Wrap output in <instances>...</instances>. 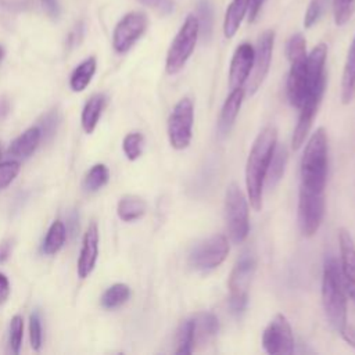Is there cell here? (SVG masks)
Instances as JSON below:
<instances>
[{"label": "cell", "mask_w": 355, "mask_h": 355, "mask_svg": "<svg viewBox=\"0 0 355 355\" xmlns=\"http://www.w3.org/2000/svg\"><path fill=\"white\" fill-rule=\"evenodd\" d=\"M198 35L200 29L197 15L189 14L169 46L165 61V71L168 75H175L184 67L194 51Z\"/></svg>", "instance_id": "obj_6"}, {"label": "cell", "mask_w": 355, "mask_h": 355, "mask_svg": "<svg viewBox=\"0 0 355 355\" xmlns=\"http://www.w3.org/2000/svg\"><path fill=\"white\" fill-rule=\"evenodd\" d=\"M323 93L324 92H318V93L306 96L302 105L300 107V110H301L300 116H298V121H297V125H295V129L293 133V139H291V146L294 150H298L302 146V143L305 141V137L308 136V133L311 130L313 118L320 105Z\"/></svg>", "instance_id": "obj_17"}, {"label": "cell", "mask_w": 355, "mask_h": 355, "mask_svg": "<svg viewBox=\"0 0 355 355\" xmlns=\"http://www.w3.org/2000/svg\"><path fill=\"white\" fill-rule=\"evenodd\" d=\"M324 7V0H311L304 17V26L311 28L320 18Z\"/></svg>", "instance_id": "obj_39"}, {"label": "cell", "mask_w": 355, "mask_h": 355, "mask_svg": "<svg viewBox=\"0 0 355 355\" xmlns=\"http://www.w3.org/2000/svg\"><path fill=\"white\" fill-rule=\"evenodd\" d=\"M287 161H288V151L286 146L276 144L268 166L266 178H265V186L268 189H273L282 180Z\"/></svg>", "instance_id": "obj_22"}, {"label": "cell", "mask_w": 355, "mask_h": 355, "mask_svg": "<svg viewBox=\"0 0 355 355\" xmlns=\"http://www.w3.org/2000/svg\"><path fill=\"white\" fill-rule=\"evenodd\" d=\"M290 61L287 78V100L294 108H300L306 97V42L301 33L293 35L286 44Z\"/></svg>", "instance_id": "obj_4"}, {"label": "cell", "mask_w": 355, "mask_h": 355, "mask_svg": "<svg viewBox=\"0 0 355 355\" xmlns=\"http://www.w3.org/2000/svg\"><path fill=\"white\" fill-rule=\"evenodd\" d=\"M97 257H98V229H97V225L93 222L89 225L83 236V244H82L80 255L78 259V275L80 279H85L92 273L97 262Z\"/></svg>", "instance_id": "obj_18"}, {"label": "cell", "mask_w": 355, "mask_h": 355, "mask_svg": "<svg viewBox=\"0 0 355 355\" xmlns=\"http://www.w3.org/2000/svg\"><path fill=\"white\" fill-rule=\"evenodd\" d=\"M355 11V0H334L333 12L336 25H344L349 21Z\"/></svg>", "instance_id": "obj_35"}, {"label": "cell", "mask_w": 355, "mask_h": 355, "mask_svg": "<svg viewBox=\"0 0 355 355\" xmlns=\"http://www.w3.org/2000/svg\"><path fill=\"white\" fill-rule=\"evenodd\" d=\"M229 254V241L223 234H214L193 247L189 254V265L200 272L218 268Z\"/></svg>", "instance_id": "obj_9"}, {"label": "cell", "mask_w": 355, "mask_h": 355, "mask_svg": "<svg viewBox=\"0 0 355 355\" xmlns=\"http://www.w3.org/2000/svg\"><path fill=\"white\" fill-rule=\"evenodd\" d=\"M327 57V46L319 43L306 55V96L324 92L326 87V73L324 64Z\"/></svg>", "instance_id": "obj_16"}, {"label": "cell", "mask_w": 355, "mask_h": 355, "mask_svg": "<svg viewBox=\"0 0 355 355\" xmlns=\"http://www.w3.org/2000/svg\"><path fill=\"white\" fill-rule=\"evenodd\" d=\"M322 304L330 326L340 333L347 326V290L340 263L333 257H329L323 265Z\"/></svg>", "instance_id": "obj_2"}, {"label": "cell", "mask_w": 355, "mask_h": 355, "mask_svg": "<svg viewBox=\"0 0 355 355\" xmlns=\"http://www.w3.org/2000/svg\"><path fill=\"white\" fill-rule=\"evenodd\" d=\"M10 252H11V240H4L0 244V263L10 257Z\"/></svg>", "instance_id": "obj_45"}, {"label": "cell", "mask_w": 355, "mask_h": 355, "mask_svg": "<svg viewBox=\"0 0 355 355\" xmlns=\"http://www.w3.org/2000/svg\"><path fill=\"white\" fill-rule=\"evenodd\" d=\"M147 17L140 11H132L122 17L112 35V46L116 53H126L144 33Z\"/></svg>", "instance_id": "obj_13"}, {"label": "cell", "mask_w": 355, "mask_h": 355, "mask_svg": "<svg viewBox=\"0 0 355 355\" xmlns=\"http://www.w3.org/2000/svg\"><path fill=\"white\" fill-rule=\"evenodd\" d=\"M147 205L144 202V200L139 196H133V194H128L123 196L116 207V212L118 216L125 220V222H132L136 219H140L144 214H146Z\"/></svg>", "instance_id": "obj_25"}, {"label": "cell", "mask_w": 355, "mask_h": 355, "mask_svg": "<svg viewBox=\"0 0 355 355\" xmlns=\"http://www.w3.org/2000/svg\"><path fill=\"white\" fill-rule=\"evenodd\" d=\"M10 295V282L6 275L0 273V304H3Z\"/></svg>", "instance_id": "obj_42"}, {"label": "cell", "mask_w": 355, "mask_h": 355, "mask_svg": "<svg viewBox=\"0 0 355 355\" xmlns=\"http://www.w3.org/2000/svg\"><path fill=\"white\" fill-rule=\"evenodd\" d=\"M96 58L94 57H89L85 61H82L72 72L71 78H69V86L73 92H83L87 85L90 83L94 72H96Z\"/></svg>", "instance_id": "obj_26"}, {"label": "cell", "mask_w": 355, "mask_h": 355, "mask_svg": "<svg viewBox=\"0 0 355 355\" xmlns=\"http://www.w3.org/2000/svg\"><path fill=\"white\" fill-rule=\"evenodd\" d=\"M225 214L229 237L234 244L243 243L250 232L248 198L237 183H230L226 189Z\"/></svg>", "instance_id": "obj_5"}, {"label": "cell", "mask_w": 355, "mask_h": 355, "mask_svg": "<svg viewBox=\"0 0 355 355\" xmlns=\"http://www.w3.org/2000/svg\"><path fill=\"white\" fill-rule=\"evenodd\" d=\"M255 272V258L245 252L232 269L229 276V305L234 315H241L248 304V291Z\"/></svg>", "instance_id": "obj_7"}, {"label": "cell", "mask_w": 355, "mask_h": 355, "mask_svg": "<svg viewBox=\"0 0 355 355\" xmlns=\"http://www.w3.org/2000/svg\"><path fill=\"white\" fill-rule=\"evenodd\" d=\"M338 245L341 276L348 295L355 302V243L351 233L344 227L338 229Z\"/></svg>", "instance_id": "obj_14"}, {"label": "cell", "mask_w": 355, "mask_h": 355, "mask_svg": "<svg viewBox=\"0 0 355 355\" xmlns=\"http://www.w3.org/2000/svg\"><path fill=\"white\" fill-rule=\"evenodd\" d=\"M130 297V288L125 283H115L101 295V305L105 309H115L123 305Z\"/></svg>", "instance_id": "obj_29"}, {"label": "cell", "mask_w": 355, "mask_h": 355, "mask_svg": "<svg viewBox=\"0 0 355 355\" xmlns=\"http://www.w3.org/2000/svg\"><path fill=\"white\" fill-rule=\"evenodd\" d=\"M68 226L67 227H69L71 229V234L73 236L75 234V230H76V227H78V225H76V222H78V215H76V212L73 211L69 216H68Z\"/></svg>", "instance_id": "obj_46"}, {"label": "cell", "mask_w": 355, "mask_h": 355, "mask_svg": "<svg viewBox=\"0 0 355 355\" xmlns=\"http://www.w3.org/2000/svg\"><path fill=\"white\" fill-rule=\"evenodd\" d=\"M29 340H31V347L33 351H39L42 347V320L40 315L37 311L32 312L29 316Z\"/></svg>", "instance_id": "obj_37"}, {"label": "cell", "mask_w": 355, "mask_h": 355, "mask_svg": "<svg viewBox=\"0 0 355 355\" xmlns=\"http://www.w3.org/2000/svg\"><path fill=\"white\" fill-rule=\"evenodd\" d=\"M273 43H275V32L272 29H268L262 32L258 37L257 47L254 49V64L251 73L247 79V93L250 96L255 94L257 90L261 87L262 82L265 80L270 61H272V51H273Z\"/></svg>", "instance_id": "obj_12"}, {"label": "cell", "mask_w": 355, "mask_h": 355, "mask_svg": "<svg viewBox=\"0 0 355 355\" xmlns=\"http://www.w3.org/2000/svg\"><path fill=\"white\" fill-rule=\"evenodd\" d=\"M22 333H24V320L19 315L12 316L10 322V334H8V348L11 354H18L22 344Z\"/></svg>", "instance_id": "obj_34"}, {"label": "cell", "mask_w": 355, "mask_h": 355, "mask_svg": "<svg viewBox=\"0 0 355 355\" xmlns=\"http://www.w3.org/2000/svg\"><path fill=\"white\" fill-rule=\"evenodd\" d=\"M141 4L157 10L161 14H169L173 8V3L171 0H137Z\"/></svg>", "instance_id": "obj_40"}, {"label": "cell", "mask_w": 355, "mask_h": 355, "mask_svg": "<svg viewBox=\"0 0 355 355\" xmlns=\"http://www.w3.org/2000/svg\"><path fill=\"white\" fill-rule=\"evenodd\" d=\"M42 140V132L39 126H32L21 133L8 147V154L18 158H28L39 146Z\"/></svg>", "instance_id": "obj_20"}, {"label": "cell", "mask_w": 355, "mask_h": 355, "mask_svg": "<svg viewBox=\"0 0 355 355\" xmlns=\"http://www.w3.org/2000/svg\"><path fill=\"white\" fill-rule=\"evenodd\" d=\"M67 239V227L61 220H55L51 223L44 241H43V247L42 251L46 255H53L55 252H58L61 250V247L64 245Z\"/></svg>", "instance_id": "obj_28"}, {"label": "cell", "mask_w": 355, "mask_h": 355, "mask_svg": "<svg viewBox=\"0 0 355 355\" xmlns=\"http://www.w3.org/2000/svg\"><path fill=\"white\" fill-rule=\"evenodd\" d=\"M196 344V322L193 319H184L176 331V349L178 355H189L193 352Z\"/></svg>", "instance_id": "obj_27"}, {"label": "cell", "mask_w": 355, "mask_h": 355, "mask_svg": "<svg viewBox=\"0 0 355 355\" xmlns=\"http://www.w3.org/2000/svg\"><path fill=\"white\" fill-rule=\"evenodd\" d=\"M262 347L270 355H290L294 351V337L288 319L277 313L262 333Z\"/></svg>", "instance_id": "obj_11"}, {"label": "cell", "mask_w": 355, "mask_h": 355, "mask_svg": "<svg viewBox=\"0 0 355 355\" xmlns=\"http://www.w3.org/2000/svg\"><path fill=\"white\" fill-rule=\"evenodd\" d=\"M40 3L51 18H57L60 15V6L57 0H40Z\"/></svg>", "instance_id": "obj_41"}, {"label": "cell", "mask_w": 355, "mask_h": 355, "mask_svg": "<svg viewBox=\"0 0 355 355\" xmlns=\"http://www.w3.org/2000/svg\"><path fill=\"white\" fill-rule=\"evenodd\" d=\"M3 55H4V50H3V47L0 46V61H1V58H3Z\"/></svg>", "instance_id": "obj_48"}, {"label": "cell", "mask_w": 355, "mask_h": 355, "mask_svg": "<svg viewBox=\"0 0 355 355\" xmlns=\"http://www.w3.org/2000/svg\"><path fill=\"white\" fill-rule=\"evenodd\" d=\"M196 322V341L197 340H207L218 333L219 323L218 318L211 312H202L198 313L194 318Z\"/></svg>", "instance_id": "obj_30"}, {"label": "cell", "mask_w": 355, "mask_h": 355, "mask_svg": "<svg viewBox=\"0 0 355 355\" xmlns=\"http://www.w3.org/2000/svg\"><path fill=\"white\" fill-rule=\"evenodd\" d=\"M250 0H232L230 6L226 10L223 21V33L227 39L233 37L240 28V24L248 11Z\"/></svg>", "instance_id": "obj_24"}, {"label": "cell", "mask_w": 355, "mask_h": 355, "mask_svg": "<svg viewBox=\"0 0 355 355\" xmlns=\"http://www.w3.org/2000/svg\"><path fill=\"white\" fill-rule=\"evenodd\" d=\"M8 110H10V107H8V101L7 100H0V118H3V116H6L7 115V112H8Z\"/></svg>", "instance_id": "obj_47"}, {"label": "cell", "mask_w": 355, "mask_h": 355, "mask_svg": "<svg viewBox=\"0 0 355 355\" xmlns=\"http://www.w3.org/2000/svg\"><path fill=\"white\" fill-rule=\"evenodd\" d=\"M194 107L189 97L180 98L168 119V139L175 150H184L189 147L193 136Z\"/></svg>", "instance_id": "obj_8"}, {"label": "cell", "mask_w": 355, "mask_h": 355, "mask_svg": "<svg viewBox=\"0 0 355 355\" xmlns=\"http://www.w3.org/2000/svg\"><path fill=\"white\" fill-rule=\"evenodd\" d=\"M244 94H245L244 87H237V89L230 90L229 96L226 97V100L222 105V110H220L219 119H218V130L222 136L229 135V132L232 130V128L236 122V118L239 115Z\"/></svg>", "instance_id": "obj_19"}, {"label": "cell", "mask_w": 355, "mask_h": 355, "mask_svg": "<svg viewBox=\"0 0 355 355\" xmlns=\"http://www.w3.org/2000/svg\"><path fill=\"white\" fill-rule=\"evenodd\" d=\"M197 19H198V29L204 39H209L212 33V24H214V10L212 3L209 0H200L197 4Z\"/></svg>", "instance_id": "obj_32"}, {"label": "cell", "mask_w": 355, "mask_h": 355, "mask_svg": "<svg viewBox=\"0 0 355 355\" xmlns=\"http://www.w3.org/2000/svg\"><path fill=\"white\" fill-rule=\"evenodd\" d=\"M277 144V132L272 126L263 128L255 137L245 162V187L250 205L259 211L268 166Z\"/></svg>", "instance_id": "obj_1"}, {"label": "cell", "mask_w": 355, "mask_h": 355, "mask_svg": "<svg viewBox=\"0 0 355 355\" xmlns=\"http://www.w3.org/2000/svg\"><path fill=\"white\" fill-rule=\"evenodd\" d=\"M21 165L17 161H6L0 162V190L11 184V182L19 173Z\"/></svg>", "instance_id": "obj_38"}, {"label": "cell", "mask_w": 355, "mask_h": 355, "mask_svg": "<svg viewBox=\"0 0 355 355\" xmlns=\"http://www.w3.org/2000/svg\"><path fill=\"white\" fill-rule=\"evenodd\" d=\"M105 103H107V97L103 93H96L86 101L82 111V118H80L82 128L86 133H92L96 129L97 122L101 116V112L105 107Z\"/></svg>", "instance_id": "obj_21"}, {"label": "cell", "mask_w": 355, "mask_h": 355, "mask_svg": "<svg viewBox=\"0 0 355 355\" xmlns=\"http://www.w3.org/2000/svg\"><path fill=\"white\" fill-rule=\"evenodd\" d=\"M254 64V47L248 42L240 43L232 57L229 69V87L230 90L243 87L251 73Z\"/></svg>", "instance_id": "obj_15"}, {"label": "cell", "mask_w": 355, "mask_h": 355, "mask_svg": "<svg viewBox=\"0 0 355 355\" xmlns=\"http://www.w3.org/2000/svg\"><path fill=\"white\" fill-rule=\"evenodd\" d=\"M324 215V191H315L300 186L298 226L305 237H312L320 227Z\"/></svg>", "instance_id": "obj_10"}, {"label": "cell", "mask_w": 355, "mask_h": 355, "mask_svg": "<svg viewBox=\"0 0 355 355\" xmlns=\"http://www.w3.org/2000/svg\"><path fill=\"white\" fill-rule=\"evenodd\" d=\"M0 159H1V151H0Z\"/></svg>", "instance_id": "obj_49"}, {"label": "cell", "mask_w": 355, "mask_h": 355, "mask_svg": "<svg viewBox=\"0 0 355 355\" xmlns=\"http://www.w3.org/2000/svg\"><path fill=\"white\" fill-rule=\"evenodd\" d=\"M340 334L345 343H348L351 347L355 348V327L354 326H349L347 323V326L340 331Z\"/></svg>", "instance_id": "obj_43"}, {"label": "cell", "mask_w": 355, "mask_h": 355, "mask_svg": "<svg viewBox=\"0 0 355 355\" xmlns=\"http://www.w3.org/2000/svg\"><path fill=\"white\" fill-rule=\"evenodd\" d=\"M143 147H144V137L140 132L128 133L122 143L123 153H125L126 158L130 161H135L141 155Z\"/></svg>", "instance_id": "obj_33"}, {"label": "cell", "mask_w": 355, "mask_h": 355, "mask_svg": "<svg viewBox=\"0 0 355 355\" xmlns=\"http://www.w3.org/2000/svg\"><path fill=\"white\" fill-rule=\"evenodd\" d=\"M58 123H60V114H58V111L57 110L49 111L42 118L40 123L37 125L40 132H42V139L50 140L54 136V133H55V130L58 128Z\"/></svg>", "instance_id": "obj_36"}, {"label": "cell", "mask_w": 355, "mask_h": 355, "mask_svg": "<svg viewBox=\"0 0 355 355\" xmlns=\"http://www.w3.org/2000/svg\"><path fill=\"white\" fill-rule=\"evenodd\" d=\"M300 173V186L324 191L327 180V135L323 128H318L309 137L301 158Z\"/></svg>", "instance_id": "obj_3"}, {"label": "cell", "mask_w": 355, "mask_h": 355, "mask_svg": "<svg viewBox=\"0 0 355 355\" xmlns=\"http://www.w3.org/2000/svg\"><path fill=\"white\" fill-rule=\"evenodd\" d=\"M263 1H265V0H250V7H248V10H250V11H248V12H250L248 21H250V22H254V21H255V18H257V15H258V12H259V10H261Z\"/></svg>", "instance_id": "obj_44"}, {"label": "cell", "mask_w": 355, "mask_h": 355, "mask_svg": "<svg viewBox=\"0 0 355 355\" xmlns=\"http://www.w3.org/2000/svg\"><path fill=\"white\" fill-rule=\"evenodd\" d=\"M355 98V37L349 46L343 79H341V101L343 104H349Z\"/></svg>", "instance_id": "obj_23"}, {"label": "cell", "mask_w": 355, "mask_h": 355, "mask_svg": "<svg viewBox=\"0 0 355 355\" xmlns=\"http://www.w3.org/2000/svg\"><path fill=\"white\" fill-rule=\"evenodd\" d=\"M108 179H110L108 168L104 164H96L87 172V175L83 180V189L89 193L97 191L108 183Z\"/></svg>", "instance_id": "obj_31"}]
</instances>
